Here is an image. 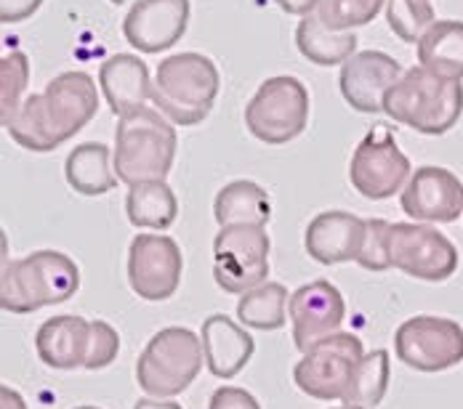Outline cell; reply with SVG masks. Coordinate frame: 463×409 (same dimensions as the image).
Returning <instances> with one entry per match:
<instances>
[{
    "label": "cell",
    "mask_w": 463,
    "mask_h": 409,
    "mask_svg": "<svg viewBox=\"0 0 463 409\" xmlns=\"http://www.w3.org/2000/svg\"><path fill=\"white\" fill-rule=\"evenodd\" d=\"M275 3L285 14H293V16H301V19L317 11V0H275Z\"/></svg>",
    "instance_id": "d590c367"
},
{
    "label": "cell",
    "mask_w": 463,
    "mask_h": 409,
    "mask_svg": "<svg viewBox=\"0 0 463 409\" xmlns=\"http://www.w3.org/2000/svg\"><path fill=\"white\" fill-rule=\"evenodd\" d=\"M213 218L219 227H234V224L267 227L272 218V200L264 186L250 179H237L219 189L213 200Z\"/></svg>",
    "instance_id": "603a6c76"
},
{
    "label": "cell",
    "mask_w": 463,
    "mask_h": 409,
    "mask_svg": "<svg viewBox=\"0 0 463 409\" xmlns=\"http://www.w3.org/2000/svg\"><path fill=\"white\" fill-rule=\"evenodd\" d=\"M99 86L118 117H126L152 101V78L144 59L134 53H115L99 67Z\"/></svg>",
    "instance_id": "ffe728a7"
},
{
    "label": "cell",
    "mask_w": 463,
    "mask_h": 409,
    "mask_svg": "<svg viewBox=\"0 0 463 409\" xmlns=\"http://www.w3.org/2000/svg\"><path fill=\"white\" fill-rule=\"evenodd\" d=\"M184 272V256L176 239L165 234H137L128 247V284L149 301L160 303L176 295Z\"/></svg>",
    "instance_id": "4fadbf2b"
},
{
    "label": "cell",
    "mask_w": 463,
    "mask_h": 409,
    "mask_svg": "<svg viewBox=\"0 0 463 409\" xmlns=\"http://www.w3.org/2000/svg\"><path fill=\"white\" fill-rule=\"evenodd\" d=\"M120 351V335L109 321L96 319L91 321V346H89V357H86V369H104L118 359Z\"/></svg>",
    "instance_id": "d6a6232c"
},
{
    "label": "cell",
    "mask_w": 463,
    "mask_h": 409,
    "mask_svg": "<svg viewBox=\"0 0 463 409\" xmlns=\"http://www.w3.org/2000/svg\"><path fill=\"white\" fill-rule=\"evenodd\" d=\"M400 205L418 224H453L463 216V181L442 165H420L402 189Z\"/></svg>",
    "instance_id": "9a60e30c"
},
{
    "label": "cell",
    "mask_w": 463,
    "mask_h": 409,
    "mask_svg": "<svg viewBox=\"0 0 463 409\" xmlns=\"http://www.w3.org/2000/svg\"><path fill=\"white\" fill-rule=\"evenodd\" d=\"M80 290L78 264L59 250H35L19 261H3L0 306L8 314H33L59 306Z\"/></svg>",
    "instance_id": "3957f363"
},
{
    "label": "cell",
    "mask_w": 463,
    "mask_h": 409,
    "mask_svg": "<svg viewBox=\"0 0 463 409\" xmlns=\"http://www.w3.org/2000/svg\"><path fill=\"white\" fill-rule=\"evenodd\" d=\"M115 5H123V3H128V0H112Z\"/></svg>",
    "instance_id": "ab89813d"
},
{
    "label": "cell",
    "mask_w": 463,
    "mask_h": 409,
    "mask_svg": "<svg viewBox=\"0 0 463 409\" xmlns=\"http://www.w3.org/2000/svg\"><path fill=\"white\" fill-rule=\"evenodd\" d=\"M189 0H134L123 19V38L139 53L174 48L189 24Z\"/></svg>",
    "instance_id": "e0dca14e"
},
{
    "label": "cell",
    "mask_w": 463,
    "mask_h": 409,
    "mask_svg": "<svg viewBox=\"0 0 463 409\" xmlns=\"http://www.w3.org/2000/svg\"><path fill=\"white\" fill-rule=\"evenodd\" d=\"M389 221L383 218H368L365 221V237H363V247L357 256V264L368 272H386L392 269L389 261Z\"/></svg>",
    "instance_id": "1f68e13d"
},
{
    "label": "cell",
    "mask_w": 463,
    "mask_h": 409,
    "mask_svg": "<svg viewBox=\"0 0 463 409\" xmlns=\"http://www.w3.org/2000/svg\"><path fill=\"white\" fill-rule=\"evenodd\" d=\"M64 179L67 183L83 194V197H101L118 186V173L112 163V152L107 144L99 141H86L78 144L67 160H64Z\"/></svg>",
    "instance_id": "7402d4cb"
},
{
    "label": "cell",
    "mask_w": 463,
    "mask_h": 409,
    "mask_svg": "<svg viewBox=\"0 0 463 409\" xmlns=\"http://www.w3.org/2000/svg\"><path fill=\"white\" fill-rule=\"evenodd\" d=\"M176 149V128L160 109L141 107L126 117H118L112 163L120 183L165 181L174 168Z\"/></svg>",
    "instance_id": "277c9868"
},
{
    "label": "cell",
    "mask_w": 463,
    "mask_h": 409,
    "mask_svg": "<svg viewBox=\"0 0 463 409\" xmlns=\"http://www.w3.org/2000/svg\"><path fill=\"white\" fill-rule=\"evenodd\" d=\"M296 46L304 59L320 67L344 64L357 53V35L354 33H335L325 27L317 14H309L296 27Z\"/></svg>",
    "instance_id": "d4e9b609"
},
{
    "label": "cell",
    "mask_w": 463,
    "mask_h": 409,
    "mask_svg": "<svg viewBox=\"0 0 463 409\" xmlns=\"http://www.w3.org/2000/svg\"><path fill=\"white\" fill-rule=\"evenodd\" d=\"M126 213L128 221L139 228H163L174 227L179 218V200L176 191L165 181H141L128 186L126 194Z\"/></svg>",
    "instance_id": "484cf974"
},
{
    "label": "cell",
    "mask_w": 463,
    "mask_h": 409,
    "mask_svg": "<svg viewBox=\"0 0 463 409\" xmlns=\"http://www.w3.org/2000/svg\"><path fill=\"white\" fill-rule=\"evenodd\" d=\"M389 261L392 269L420 279L445 282L458 272V247L429 224H392L389 227Z\"/></svg>",
    "instance_id": "7c38bea8"
},
{
    "label": "cell",
    "mask_w": 463,
    "mask_h": 409,
    "mask_svg": "<svg viewBox=\"0 0 463 409\" xmlns=\"http://www.w3.org/2000/svg\"><path fill=\"white\" fill-rule=\"evenodd\" d=\"M365 237V221L346 210L317 213L304 231V247L309 258L323 266L357 261Z\"/></svg>",
    "instance_id": "ac0fdd59"
},
{
    "label": "cell",
    "mask_w": 463,
    "mask_h": 409,
    "mask_svg": "<svg viewBox=\"0 0 463 409\" xmlns=\"http://www.w3.org/2000/svg\"><path fill=\"white\" fill-rule=\"evenodd\" d=\"M91 346V321L72 314H59L46 319L35 332V351L41 362L59 369L72 372L86 364Z\"/></svg>",
    "instance_id": "44dd1931"
},
{
    "label": "cell",
    "mask_w": 463,
    "mask_h": 409,
    "mask_svg": "<svg viewBox=\"0 0 463 409\" xmlns=\"http://www.w3.org/2000/svg\"><path fill=\"white\" fill-rule=\"evenodd\" d=\"M402 67L394 56L383 51H357L341 64L338 88L344 101L363 115L383 112V98L389 88L402 78Z\"/></svg>",
    "instance_id": "2e32d148"
},
{
    "label": "cell",
    "mask_w": 463,
    "mask_h": 409,
    "mask_svg": "<svg viewBox=\"0 0 463 409\" xmlns=\"http://www.w3.org/2000/svg\"><path fill=\"white\" fill-rule=\"evenodd\" d=\"M245 330L248 327L237 324L234 319L224 317V314H213L203 321L200 340H203V351H205V367L213 377L230 380L234 375H240L253 359L256 343H253L250 332H245Z\"/></svg>",
    "instance_id": "d6986e66"
},
{
    "label": "cell",
    "mask_w": 463,
    "mask_h": 409,
    "mask_svg": "<svg viewBox=\"0 0 463 409\" xmlns=\"http://www.w3.org/2000/svg\"><path fill=\"white\" fill-rule=\"evenodd\" d=\"M222 91V78L216 64L197 51H184L165 56L157 64L152 80V101L155 107L182 128L200 125Z\"/></svg>",
    "instance_id": "5b68a950"
},
{
    "label": "cell",
    "mask_w": 463,
    "mask_h": 409,
    "mask_svg": "<svg viewBox=\"0 0 463 409\" xmlns=\"http://www.w3.org/2000/svg\"><path fill=\"white\" fill-rule=\"evenodd\" d=\"M416 48L420 67L450 80H463V22L437 19Z\"/></svg>",
    "instance_id": "cb8c5ba5"
},
{
    "label": "cell",
    "mask_w": 463,
    "mask_h": 409,
    "mask_svg": "<svg viewBox=\"0 0 463 409\" xmlns=\"http://www.w3.org/2000/svg\"><path fill=\"white\" fill-rule=\"evenodd\" d=\"M96 112V80L89 72L70 70L56 75L43 93H30L5 131L22 149L43 154L80 134Z\"/></svg>",
    "instance_id": "6da1fadb"
},
{
    "label": "cell",
    "mask_w": 463,
    "mask_h": 409,
    "mask_svg": "<svg viewBox=\"0 0 463 409\" xmlns=\"http://www.w3.org/2000/svg\"><path fill=\"white\" fill-rule=\"evenodd\" d=\"M288 317L293 324L296 349L307 354L315 343L341 330L346 319V303L333 282L315 279L293 290L288 301Z\"/></svg>",
    "instance_id": "5bb4252c"
},
{
    "label": "cell",
    "mask_w": 463,
    "mask_h": 409,
    "mask_svg": "<svg viewBox=\"0 0 463 409\" xmlns=\"http://www.w3.org/2000/svg\"><path fill=\"white\" fill-rule=\"evenodd\" d=\"M333 409H368V407H357V404H341V407H333Z\"/></svg>",
    "instance_id": "f35d334b"
},
{
    "label": "cell",
    "mask_w": 463,
    "mask_h": 409,
    "mask_svg": "<svg viewBox=\"0 0 463 409\" xmlns=\"http://www.w3.org/2000/svg\"><path fill=\"white\" fill-rule=\"evenodd\" d=\"M30 86V59L22 51H11L0 59V120L3 128L11 125L22 101V93Z\"/></svg>",
    "instance_id": "f1b7e54d"
},
{
    "label": "cell",
    "mask_w": 463,
    "mask_h": 409,
    "mask_svg": "<svg viewBox=\"0 0 463 409\" xmlns=\"http://www.w3.org/2000/svg\"><path fill=\"white\" fill-rule=\"evenodd\" d=\"M389 380H392V362H389V351L378 349L373 354H365L349 383L346 396L341 399L344 404H357V407H378L389 391Z\"/></svg>",
    "instance_id": "83f0119b"
},
{
    "label": "cell",
    "mask_w": 463,
    "mask_h": 409,
    "mask_svg": "<svg viewBox=\"0 0 463 409\" xmlns=\"http://www.w3.org/2000/svg\"><path fill=\"white\" fill-rule=\"evenodd\" d=\"M383 115L423 136H442L461 120L463 80L434 75L420 64L411 67L386 93Z\"/></svg>",
    "instance_id": "7a4b0ae2"
},
{
    "label": "cell",
    "mask_w": 463,
    "mask_h": 409,
    "mask_svg": "<svg viewBox=\"0 0 463 409\" xmlns=\"http://www.w3.org/2000/svg\"><path fill=\"white\" fill-rule=\"evenodd\" d=\"M309 123V91L293 75L267 78L245 107V125L250 136L282 146L296 141Z\"/></svg>",
    "instance_id": "52a82bcc"
},
{
    "label": "cell",
    "mask_w": 463,
    "mask_h": 409,
    "mask_svg": "<svg viewBox=\"0 0 463 409\" xmlns=\"http://www.w3.org/2000/svg\"><path fill=\"white\" fill-rule=\"evenodd\" d=\"M288 290L279 282H261L259 287L248 290L237 301V319L248 330L275 332L288 321Z\"/></svg>",
    "instance_id": "4316f807"
},
{
    "label": "cell",
    "mask_w": 463,
    "mask_h": 409,
    "mask_svg": "<svg viewBox=\"0 0 463 409\" xmlns=\"http://www.w3.org/2000/svg\"><path fill=\"white\" fill-rule=\"evenodd\" d=\"M134 409H184L179 402H174V399H152V396H144L139 399Z\"/></svg>",
    "instance_id": "74e56055"
},
{
    "label": "cell",
    "mask_w": 463,
    "mask_h": 409,
    "mask_svg": "<svg viewBox=\"0 0 463 409\" xmlns=\"http://www.w3.org/2000/svg\"><path fill=\"white\" fill-rule=\"evenodd\" d=\"M269 250L272 239L267 227L234 224L222 227L213 239V279L216 284L242 295L269 279Z\"/></svg>",
    "instance_id": "ba28073f"
},
{
    "label": "cell",
    "mask_w": 463,
    "mask_h": 409,
    "mask_svg": "<svg viewBox=\"0 0 463 409\" xmlns=\"http://www.w3.org/2000/svg\"><path fill=\"white\" fill-rule=\"evenodd\" d=\"M386 22L400 41L418 43L437 22V14L431 0H386Z\"/></svg>",
    "instance_id": "f546056e"
},
{
    "label": "cell",
    "mask_w": 463,
    "mask_h": 409,
    "mask_svg": "<svg viewBox=\"0 0 463 409\" xmlns=\"http://www.w3.org/2000/svg\"><path fill=\"white\" fill-rule=\"evenodd\" d=\"M363 357V340L352 332L338 330L304 354V359L293 367V380L312 399L341 402Z\"/></svg>",
    "instance_id": "30bf717a"
},
{
    "label": "cell",
    "mask_w": 463,
    "mask_h": 409,
    "mask_svg": "<svg viewBox=\"0 0 463 409\" xmlns=\"http://www.w3.org/2000/svg\"><path fill=\"white\" fill-rule=\"evenodd\" d=\"M394 354L402 364L423 375H437L463 362V327L456 319H405L394 332Z\"/></svg>",
    "instance_id": "8fae6325"
},
{
    "label": "cell",
    "mask_w": 463,
    "mask_h": 409,
    "mask_svg": "<svg viewBox=\"0 0 463 409\" xmlns=\"http://www.w3.org/2000/svg\"><path fill=\"white\" fill-rule=\"evenodd\" d=\"M0 409H27L22 394L11 386H0Z\"/></svg>",
    "instance_id": "8d00e7d4"
},
{
    "label": "cell",
    "mask_w": 463,
    "mask_h": 409,
    "mask_svg": "<svg viewBox=\"0 0 463 409\" xmlns=\"http://www.w3.org/2000/svg\"><path fill=\"white\" fill-rule=\"evenodd\" d=\"M75 409H99V407H91V404H83V407H75Z\"/></svg>",
    "instance_id": "60d3db41"
},
{
    "label": "cell",
    "mask_w": 463,
    "mask_h": 409,
    "mask_svg": "<svg viewBox=\"0 0 463 409\" xmlns=\"http://www.w3.org/2000/svg\"><path fill=\"white\" fill-rule=\"evenodd\" d=\"M208 409H261L259 399L237 386H222L211 394V404Z\"/></svg>",
    "instance_id": "836d02e7"
},
{
    "label": "cell",
    "mask_w": 463,
    "mask_h": 409,
    "mask_svg": "<svg viewBox=\"0 0 463 409\" xmlns=\"http://www.w3.org/2000/svg\"><path fill=\"white\" fill-rule=\"evenodd\" d=\"M386 0H317V16L325 27L335 33H352L354 27H365L381 14Z\"/></svg>",
    "instance_id": "4dcf8cb0"
},
{
    "label": "cell",
    "mask_w": 463,
    "mask_h": 409,
    "mask_svg": "<svg viewBox=\"0 0 463 409\" xmlns=\"http://www.w3.org/2000/svg\"><path fill=\"white\" fill-rule=\"evenodd\" d=\"M41 5H43V0H0V22H3V24L24 22V19H30Z\"/></svg>",
    "instance_id": "e575fe53"
},
{
    "label": "cell",
    "mask_w": 463,
    "mask_h": 409,
    "mask_svg": "<svg viewBox=\"0 0 463 409\" xmlns=\"http://www.w3.org/2000/svg\"><path fill=\"white\" fill-rule=\"evenodd\" d=\"M413 176L408 154L400 149L394 131L386 123H375L357 144L349 163V181L365 200H389L405 189Z\"/></svg>",
    "instance_id": "9c48e42d"
},
{
    "label": "cell",
    "mask_w": 463,
    "mask_h": 409,
    "mask_svg": "<svg viewBox=\"0 0 463 409\" xmlns=\"http://www.w3.org/2000/svg\"><path fill=\"white\" fill-rule=\"evenodd\" d=\"M205 362L203 340L189 327H165L149 338L137 362V383L152 399L184 394Z\"/></svg>",
    "instance_id": "8992f818"
}]
</instances>
